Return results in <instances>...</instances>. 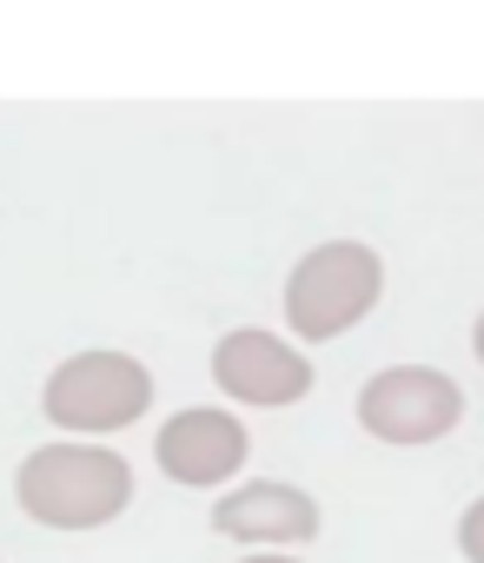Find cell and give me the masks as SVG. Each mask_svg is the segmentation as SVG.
<instances>
[{"label":"cell","mask_w":484,"mask_h":563,"mask_svg":"<svg viewBox=\"0 0 484 563\" xmlns=\"http://www.w3.org/2000/svg\"><path fill=\"white\" fill-rule=\"evenodd\" d=\"M21 510L54 523V530H94V523H113L133 497V471L127 457L100 451V444H41L21 477Z\"/></svg>","instance_id":"cell-1"},{"label":"cell","mask_w":484,"mask_h":563,"mask_svg":"<svg viewBox=\"0 0 484 563\" xmlns=\"http://www.w3.org/2000/svg\"><path fill=\"white\" fill-rule=\"evenodd\" d=\"M378 286H385V265L372 245L359 239H332L319 252H306L293 265V286H286V319L299 339H339L352 332L372 306H378Z\"/></svg>","instance_id":"cell-2"},{"label":"cell","mask_w":484,"mask_h":563,"mask_svg":"<svg viewBox=\"0 0 484 563\" xmlns=\"http://www.w3.org/2000/svg\"><path fill=\"white\" fill-rule=\"evenodd\" d=\"M41 405L61 431H120L153 405V372L127 352H80L47 378Z\"/></svg>","instance_id":"cell-3"},{"label":"cell","mask_w":484,"mask_h":563,"mask_svg":"<svg viewBox=\"0 0 484 563\" xmlns=\"http://www.w3.org/2000/svg\"><path fill=\"white\" fill-rule=\"evenodd\" d=\"M464 418V391L431 365H392L359 391V424L385 444H431Z\"/></svg>","instance_id":"cell-4"},{"label":"cell","mask_w":484,"mask_h":563,"mask_svg":"<svg viewBox=\"0 0 484 563\" xmlns=\"http://www.w3.org/2000/svg\"><path fill=\"white\" fill-rule=\"evenodd\" d=\"M212 378H219L226 398L260 405V411L299 405V398L312 391V365H306L286 339H273V332H232V339H219Z\"/></svg>","instance_id":"cell-5"},{"label":"cell","mask_w":484,"mask_h":563,"mask_svg":"<svg viewBox=\"0 0 484 563\" xmlns=\"http://www.w3.org/2000/svg\"><path fill=\"white\" fill-rule=\"evenodd\" d=\"M246 451H253L246 424H239L232 411H206V405H199V411H179V418L160 424V438H153L160 471H166L173 484H186V490L232 477L239 464H246Z\"/></svg>","instance_id":"cell-6"},{"label":"cell","mask_w":484,"mask_h":563,"mask_svg":"<svg viewBox=\"0 0 484 563\" xmlns=\"http://www.w3.org/2000/svg\"><path fill=\"white\" fill-rule=\"evenodd\" d=\"M212 530L232 543H306L319 537V504L293 484H239L212 504Z\"/></svg>","instance_id":"cell-7"},{"label":"cell","mask_w":484,"mask_h":563,"mask_svg":"<svg viewBox=\"0 0 484 563\" xmlns=\"http://www.w3.org/2000/svg\"><path fill=\"white\" fill-rule=\"evenodd\" d=\"M458 550H464L471 563H484V497H477V504L458 517Z\"/></svg>","instance_id":"cell-8"},{"label":"cell","mask_w":484,"mask_h":563,"mask_svg":"<svg viewBox=\"0 0 484 563\" xmlns=\"http://www.w3.org/2000/svg\"><path fill=\"white\" fill-rule=\"evenodd\" d=\"M471 345H477V358H484V319H477V332H471Z\"/></svg>","instance_id":"cell-9"},{"label":"cell","mask_w":484,"mask_h":563,"mask_svg":"<svg viewBox=\"0 0 484 563\" xmlns=\"http://www.w3.org/2000/svg\"><path fill=\"white\" fill-rule=\"evenodd\" d=\"M246 563H293V556H246Z\"/></svg>","instance_id":"cell-10"}]
</instances>
